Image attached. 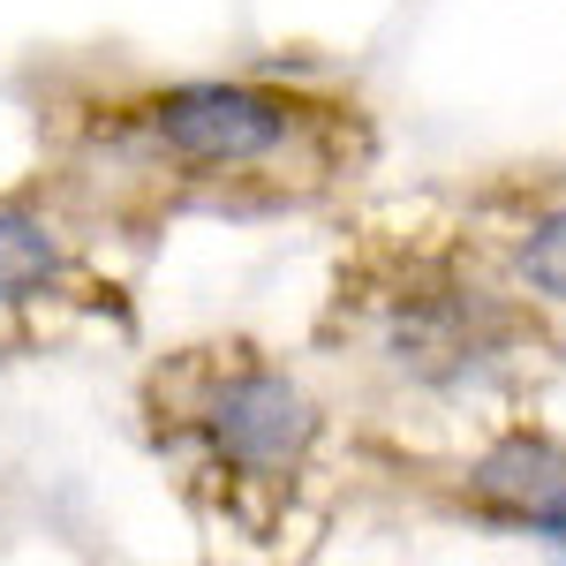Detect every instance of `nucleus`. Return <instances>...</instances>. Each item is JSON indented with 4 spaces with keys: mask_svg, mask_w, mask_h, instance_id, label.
<instances>
[{
    "mask_svg": "<svg viewBox=\"0 0 566 566\" xmlns=\"http://www.w3.org/2000/svg\"><path fill=\"white\" fill-rule=\"evenodd\" d=\"M84 144L122 181L175 205H317L378 159L370 114L287 76H167L136 84L84 122Z\"/></svg>",
    "mask_w": 566,
    "mask_h": 566,
    "instance_id": "1",
    "label": "nucleus"
},
{
    "mask_svg": "<svg viewBox=\"0 0 566 566\" xmlns=\"http://www.w3.org/2000/svg\"><path fill=\"white\" fill-rule=\"evenodd\" d=\"M91 303V264L76 234L31 197H0V317Z\"/></svg>",
    "mask_w": 566,
    "mask_h": 566,
    "instance_id": "5",
    "label": "nucleus"
},
{
    "mask_svg": "<svg viewBox=\"0 0 566 566\" xmlns=\"http://www.w3.org/2000/svg\"><path fill=\"white\" fill-rule=\"evenodd\" d=\"M151 453L167 461L181 499L227 536L280 544L303 514L310 483L325 476L333 416L303 370L250 340H205L151 363L136 392Z\"/></svg>",
    "mask_w": 566,
    "mask_h": 566,
    "instance_id": "3",
    "label": "nucleus"
},
{
    "mask_svg": "<svg viewBox=\"0 0 566 566\" xmlns=\"http://www.w3.org/2000/svg\"><path fill=\"white\" fill-rule=\"evenodd\" d=\"M544 325L476 234H370L333 272L317 340L408 400L476 408L544 363Z\"/></svg>",
    "mask_w": 566,
    "mask_h": 566,
    "instance_id": "2",
    "label": "nucleus"
},
{
    "mask_svg": "<svg viewBox=\"0 0 566 566\" xmlns=\"http://www.w3.org/2000/svg\"><path fill=\"white\" fill-rule=\"evenodd\" d=\"M453 514L566 552V431L528 416L491 423L453 469Z\"/></svg>",
    "mask_w": 566,
    "mask_h": 566,
    "instance_id": "4",
    "label": "nucleus"
},
{
    "mask_svg": "<svg viewBox=\"0 0 566 566\" xmlns=\"http://www.w3.org/2000/svg\"><path fill=\"white\" fill-rule=\"evenodd\" d=\"M499 280L544 317H566V181H536L514 205L491 212V234H476Z\"/></svg>",
    "mask_w": 566,
    "mask_h": 566,
    "instance_id": "6",
    "label": "nucleus"
}]
</instances>
